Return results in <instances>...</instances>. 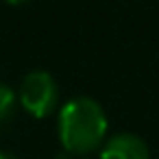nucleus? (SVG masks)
<instances>
[{
    "instance_id": "nucleus-1",
    "label": "nucleus",
    "mask_w": 159,
    "mask_h": 159,
    "mask_svg": "<svg viewBox=\"0 0 159 159\" xmlns=\"http://www.w3.org/2000/svg\"><path fill=\"white\" fill-rule=\"evenodd\" d=\"M107 129L109 120L105 109L89 96H76L59 109V142L70 155H87L100 148L107 139Z\"/></svg>"
},
{
    "instance_id": "nucleus-2",
    "label": "nucleus",
    "mask_w": 159,
    "mask_h": 159,
    "mask_svg": "<svg viewBox=\"0 0 159 159\" xmlns=\"http://www.w3.org/2000/svg\"><path fill=\"white\" fill-rule=\"evenodd\" d=\"M18 100L26 113L33 118H46L57 109L59 102V87L52 74L46 70H35L29 72L18 89Z\"/></svg>"
},
{
    "instance_id": "nucleus-3",
    "label": "nucleus",
    "mask_w": 159,
    "mask_h": 159,
    "mask_svg": "<svg viewBox=\"0 0 159 159\" xmlns=\"http://www.w3.org/2000/svg\"><path fill=\"white\" fill-rule=\"evenodd\" d=\"M100 159H150V152L139 135L116 133L100 146Z\"/></svg>"
},
{
    "instance_id": "nucleus-4",
    "label": "nucleus",
    "mask_w": 159,
    "mask_h": 159,
    "mask_svg": "<svg viewBox=\"0 0 159 159\" xmlns=\"http://www.w3.org/2000/svg\"><path fill=\"white\" fill-rule=\"evenodd\" d=\"M18 102L20 100H18V94L13 92V87H9L7 83H0V122H7L13 118Z\"/></svg>"
},
{
    "instance_id": "nucleus-5",
    "label": "nucleus",
    "mask_w": 159,
    "mask_h": 159,
    "mask_svg": "<svg viewBox=\"0 0 159 159\" xmlns=\"http://www.w3.org/2000/svg\"><path fill=\"white\" fill-rule=\"evenodd\" d=\"M7 5H13V7H20V5H26V2H31V0H5Z\"/></svg>"
},
{
    "instance_id": "nucleus-6",
    "label": "nucleus",
    "mask_w": 159,
    "mask_h": 159,
    "mask_svg": "<svg viewBox=\"0 0 159 159\" xmlns=\"http://www.w3.org/2000/svg\"><path fill=\"white\" fill-rule=\"evenodd\" d=\"M0 159H18V157L11 155V152H7V150H0Z\"/></svg>"
},
{
    "instance_id": "nucleus-7",
    "label": "nucleus",
    "mask_w": 159,
    "mask_h": 159,
    "mask_svg": "<svg viewBox=\"0 0 159 159\" xmlns=\"http://www.w3.org/2000/svg\"><path fill=\"white\" fill-rule=\"evenodd\" d=\"M85 159H87V157H85Z\"/></svg>"
}]
</instances>
